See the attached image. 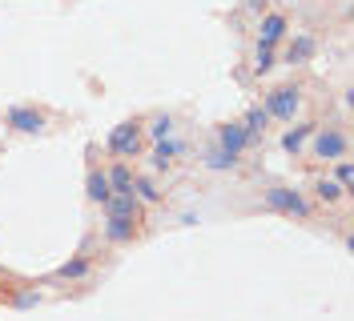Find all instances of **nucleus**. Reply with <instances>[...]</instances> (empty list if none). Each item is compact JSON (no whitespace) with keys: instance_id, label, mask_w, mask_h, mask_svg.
<instances>
[{"instance_id":"obj_1","label":"nucleus","mask_w":354,"mask_h":321,"mask_svg":"<svg viewBox=\"0 0 354 321\" xmlns=\"http://www.w3.org/2000/svg\"><path fill=\"white\" fill-rule=\"evenodd\" d=\"M266 205L278 209V213H290V217H310L306 197H302L298 189H282V185H274V189H266Z\"/></svg>"},{"instance_id":"obj_2","label":"nucleus","mask_w":354,"mask_h":321,"mask_svg":"<svg viewBox=\"0 0 354 321\" xmlns=\"http://www.w3.org/2000/svg\"><path fill=\"white\" fill-rule=\"evenodd\" d=\"M137 149H141V128L133 125V121H125V125H117L109 133V153L113 157H137Z\"/></svg>"},{"instance_id":"obj_3","label":"nucleus","mask_w":354,"mask_h":321,"mask_svg":"<svg viewBox=\"0 0 354 321\" xmlns=\"http://www.w3.org/2000/svg\"><path fill=\"white\" fill-rule=\"evenodd\" d=\"M266 113L282 117V121H294V113H298V88H274L270 101H266Z\"/></svg>"},{"instance_id":"obj_4","label":"nucleus","mask_w":354,"mask_h":321,"mask_svg":"<svg viewBox=\"0 0 354 321\" xmlns=\"http://www.w3.org/2000/svg\"><path fill=\"white\" fill-rule=\"evenodd\" d=\"M314 153H318V157H326V161H338V157L346 153V137H342L338 128H326V133H318V137H314Z\"/></svg>"},{"instance_id":"obj_5","label":"nucleus","mask_w":354,"mask_h":321,"mask_svg":"<svg viewBox=\"0 0 354 321\" xmlns=\"http://www.w3.org/2000/svg\"><path fill=\"white\" fill-rule=\"evenodd\" d=\"M8 125L17 128V133H41L44 117L37 108H8Z\"/></svg>"},{"instance_id":"obj_6","label":"nucleus","mask_w":354,"mask_h":321,"mask_svg":"<svg viewBox=\"0 0 354 321\" xmlns=\"http://www.w3.org/2000/svg\"><path fill=\"white\" fill-rule=\"evenodd\" d=\"M105 209H109L113 217H137V209H141V201H137V193H109V201H105Z\"/></svg>"},{"instance_id":"obj_7","label":"nucleus","mask_w":354,"mask_h":321,"mask_svg":"<svg viewBox=\"0 0 354 321\" xmlns=\"http://www.w3.org/2000/svg\"><path fill=\"white\" fill-rule=\"evenodd\" d=\"M218 141H221V149H225V153H234V157H238V153L250 145V133H245L242 125H221Z\"/></svg>"},{"instance_id":"obj_8","label":"nucleus","mask_w":354,"mask_h":321,"mask_svg":"<svg viewBox=\"0 0 354 321\" xmlns=\"http://www.w3.org/2000/svg\"><path fill=\"white\" fill-rule=\"evenodd\" d=\"M85 193H88V201H97V205H105L109 201V173H101V169H93L88 173V181H85Z\"/></svg>"},{"instance_id":"obj_9","label":"nucleus","mask_w":354,"mask_h":321,"mask_svg":"<svg viewBox=\"0 0 354 321\" xmlns=\"http://www.w3.org/2000/svg\"><path fill=\"white\" fill-rule=\"evenodd\" d=\"M282 32H286V21H282L278 12H270V17H262V41L258 44H270V48H274V44L282 41Z\"/></svg>"},{"instance_id":"obj_10","label":"nucleus","mask_w":354,"mask_h":321,"mask_svg":"<svg viewBox=\"0 0 354 321\" xmlns=\"http://www.w3.org/2000/svg\"><path fill=\"white\" fill-rule=\"evenodd\" d=\"M105 237L117 241V245H121V241H129V237H133V217H113L109 213V221H105Z\"/></svg>"},{"instance_id":"obj_11","label":"nucleus","mask_w":354,"mask_h":321,"mask_svg":"<svg viewBox=\"0 0 354 321\" xmlns=\"http://www.w3.org/2000/svg\"><path fill=\"white\" fill-rule=\"evenodd\" d=\"M177 153H181V145H177V141H169V137H161V141H157V149H153V165H157V169H165Z\"/></svg>"},{"instance_id":"obj_12","label":"nucleus","mask_w":354,"mask_h":321,"mask_svg":"<svg viewBox=\"0 0 354 321\" xmlns=\"http://www.w3.org/2000/svg\"><path fill=\"white\" fill-rule=\"evenodd\" d=\"M310 57H314V37H294L286 61L290 64H302V61H310Z\"/></svg>"},{"instance_id":"obj_13","label":"nucleus","mask_w":354,"mask_h":321,"mask_svg":"<svg viewBox=\"0 0 354 321\" xmlns=\"http://www.w3.org/2000/svg\"><path fill=\"white\" fill-rule=\"evenodd\" d=\"M310 133H314V125H298V128H290L286 137H282V149H286V153H298L302 145H306Z\"/></svg>"},{"instance_id":"obj_14","label":"nucleus","mask_w":354,"mask_h":321,"mask_svg":"<svg viewBox=\"0 0 354 321\" xmlns=\"http://www.w3.org/2000/svg\"><path fill=\"white\" fill-rule=\"evenodd\" d=\"M205 165H209V169H234V165H238V157H234V153H225L218 145V149L205 153Z\"/></svg>"},{"instance_id":"obj_15","label":"nucleus","mask_w":354,"mask_h":321,"mask_svg":"<svg viewBox=\"0 0 354 321\" xmlns=\"http://www.w3.org/2000/svg\"><path fill=\"white\" fill-rule=\"evenodd\" d=\"M109 189L113 193H129L133 189V173L125 169V165H117V169L109 173Z\"/></svg>"},{"instance_id":"obj_16","label":"nucleus","mask_w":354,"mask_h":321,"mask_svg":"<svg viewBox=\"0 0 354 321\" xmlns=\"http://www.w3.org/2000/svg\"><path fill=\"white\" fill-rule=\"evenodd\" d=\"M266 121H270V113H266V108H254V113H250V117H245V133H250V141H254V137H258V133H262L266 128Z\"/></svg>"},{"instance_id":"obj_17","label":"nucleus","mask_w":354,"mask_h":321,"mask_svg":"<svg viewBox=\"0 0 354 321\" xmlns=\"http://www.w3.org/2000/svg\"><path fill=\"white\" fill-rule=\"evenodd\" d=\"M133 193H137V201H157L161 197V189H157L149 177H141V181H133Z\"/></svg>"},{"instance_id":"obj_18","label":"nucleus","mask_w":354,"mask_h":321,"mask_svg":"<svg viewBox=\"0 0 354 321\" xmlns=\"http://www.w3.org/2000/svg\"><path fill=\"white\" fill-rule=\"evenodd\" d=\"M85 273H88V261H81V257L68 261V265H61V278L65 281H77V278H85Z\"/></svg>"},{"instance_id":"obj_19","label":"nucleus","mask_w":354,"mask_h":321,"mask_svg":"<svg viewBox=\"0 0 354 321\" xmlns=\"http://www.w3.org/2000/svg\"><path fill=\"white\" fill-rule=\"evenodd\" d=\"M254 68H258V72H270V68H274V48H270V44H258V57H254Z\"/></svg>"},{"instance_id":"obj_20","label":"nucleus","mask_w":354,"mask_h":321,"mask_svg":"<svg viewBox=\"0 0 354 321\" xmlns=\"http://www.w3.org/2000/svg\"><path fill=\"white\" fill-rule=\"evenodd\" d=\"M314 189H318L322 201H338V197H342V185H338V181H318Z\"/></svg>"},{"instance_id":"obj_21","label":"nucleus","mask_w":354,"mask_h":321,"mask_svg":"<svg viewBox=\"0 0 354 321\" xmlns=\"http://www.w3.org/2000/svg\"><path fill=\"white\" fill-rule=\"evenodd\" d=\"M169 133H174V121H169V117H153L149 137H157V141H161V137H169Z\"/></svg>"},{"instance_id":"obj_22","label":"nucleus","mask_w":354,"mask_h":321,"mask_svg":"<svg viewBox=\"0 0 354 321\" xmlns=\"http://www.w3.org/2000/svg\"><path fill=\"white\" fill-rule=\"evenodd\" d=\"M334 177H338V185L346 189V185H351V181H354V169H351V165H346V161H342V165L334 169Z\"/></svg>"},{"instance_id":"obj_23","label":"nucleus","mask_w":354,"mask_h":321,"mask_svg":"<svg viewBox=\"0 0 354 321\" xmlns=\"http://www.w3.org/2000/svg\"><path fill=\"white\" fill-rule=\"evenodd\" d=\"M32 305H37V293H21L17 298V309H32Z\"/></svg>"}]
</instances>
